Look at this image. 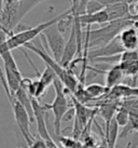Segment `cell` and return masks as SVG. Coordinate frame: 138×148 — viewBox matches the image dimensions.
I'll use <instances>...</instances> for the list:
<instances>
[{
    "label": "cell",
    "mask_w": 138,
    "mask_h": 148,
    "mask_svg": "<svg viewBox=\"0 0 138 148\" xmlns=\"http://www.w3.org/2000/svg\"><path fill=\"white\" fill-rule=\"evenodd\" d=\"M136 21H138L137 16L134 15L133 17L128 18H122L110 22L108 24L100 26L98 29H91V26H86L84 49H87L89 51L93 48L98 49L105 47L118 37L125 28L133 26Z\"/></svg>",
    "instance_id": "6da1fadb"
},
{
    "label": "cell",
    "mask_w": 138,
    "mask_h": 148,
    "mask_svg": "<svg viewBox=\"0 0 138 148\" xmlns=\"http://www.w3.org/2000/svg\"><path fill=\"white\" fill-rule=\"evenodd\" d=\"M26 49L30 50L31 52L38 55L39 58L45 63V65L50 67L51 69L56 74L57 78L61 81V83L64 84L66 89L73 94L76 90H77L78 86H79V78H77L74 74L72 73V70L65 68L61 65V63H58L57 61L54 60V58L51 56V54H49V52L44 49V48H41V47H37V45H33L31 42L27 43L25 45Z\"/></svg>",
    "instance_id": "7a4b0ae2"
},
{
    "label": "cell",
    "mask_w": 138,
    "mask_h": 148,
    "mask_svg": "<svg viewBox=\"0 0 138 148\" xmlns=\"http://www.w3.org/2000/svg\"><path fill=\"white\" fill-rule=\"evenodd\" d=\"M53 86H54V90H55V99L53 101V103H42V105L48 111L51 110L53 112V116H54V132H55V135L59 136L61 132V121L66 116V114L72 107H70L68 97H67V94L70 92L64 86L61 80L56 79L53 83Z\"/></svg>",
    "instance_id": "3957f363"
},
{
    "label": "cell",
    "mask_w": 138,
    "mask_h": 148,
    "mask_svg": "<svg viewBox=\"0 0 138 148\" xmlns=\"http://www.w3.org/2000/svg\"><path fill=\"white\" fill-rule=\"evenodd\" d=\"M69 13V9L67 11H65L64 13H61V15L54 17L52 20L46 22H43L41 24L37 25L35 27H27L24 30H20V32H17L14 35H12L11 37L9 38L8 40V47L9 49L14 50L17 49V48H22V47H25L27 43H30L33 39L38 36H40L41 34H43L45 29H48L49 27L53 26V25L57 24L58 22L61 21L63 17H65L67 14Z\"/></svg>",
    "instance_id": "277c9868"
},
{
    "label": "cell",
    "mask_w": 138,
    "mask_h": 148,
    "mask_svg": "<svg viewBox=\"0 0 138 148\" xmlns=\"http://www.w3.org/2000/svg\"><path fill=\"white\" fill-rule=\"evenodd\" d=\"M40 37L45 42V45H48L54 60L58 63H61L66 42L64 37H63V33L58 29L57 25L55 24L49 27L48 29H45L43 34L40 35Z\"/></svg>",
    "instance_id": "5b68a950"
},
{
    "label": "cell",
    "mask_w": 138,
    "mask_h": 148,
    "mask_svg": "<svg viewBox=\"0 0 138 148\" xmlns=\"http://www.w3.org/2000/svg\"><path fill=\"white\" fill-rule=\"evenodd\" d=\"M31 103H33V112H35V122L37 124V130H38V135L40 136L42 140L45 142L48 148H59L57 144L54 142L49 133V130L46 127L45 123V115H46V109H45L42 103L39 102V99H33L31 97Z\"/></svg>",
    "instance_id": "8992f818"
},
{
    "label": "cell",
    "mask_w": 138,
    "mask_h": 148,
    "mask_svg": "<svg viewBox=\"0 0 138 148\" xmlns=\"http://www.w3.org/2000/svg\"><path fill=\"white\" fill-rule=\"evenodd\" d=\"M125 50L123 48L120 38L119 36L112 41L108 43L105 47L98 48V49L89 50L87 53V61H95L96 58H109V56H113V55H118V54L123 53Z\"/></svg>",
    "instance_id": "52a82bcc"
},
{
    "label": "cell",
    "mask_w": 138,
    "mask_h": 148,
    "mask_svg": "<svg viewBox=\"0 0 138 148\" xmlns=\"http://www.w3.org/2000/svg\"><path fill=\"white\" fill-rule=\"evenodd\" d=\"M76 54H79V43H78L76 26L72 24L70 36H69L68 41L66 42L63 58L61 60V65L63 67H65V68H69L70 64L73 62V58L76 56Z\"/></svg>",
    "instance_id": "ba28073f"
},
{
    "label": "cell",
    "mask_w": 138,
    "mask_h": 148,
    "mask_svg": "<svg viewBox=\"0 0 138 148\" xmlns=\"http://www.w3.org/2000/svg\"><path fill=\"white\" fill-rule=\"evenodd\" d=\"M73 18L79 22L82 27L83 26H91L93 24H98L102 26V25L110 23L109 15H108L105 8L95 13H84L82 15L73 16Z\"/></svg>",
    "instance_id": "9c48e42d"
},
{
    "label": "cell",
    "mask_w": 138,
    "mask_h": 148,
    "mask_svg": "<svg viewBox=\"0 0 138 148\" xmlns=\"http://www.w3.org/2000/svg\"><path fill=\"white\" fill-rule=\"evenodd\" d=\"M119 38L125 51L138 50V30L134 25L124 29L119 35Z\"/></svg>",
    "instance_id": "30bf717a"
},
{
    "label": "cell",
    "mask_w": 138,
    "mask_h": 148,
    "mask_svg": "<svg viewBox=\"0 0 138 148\" xmlns=\"http://www.w3.org/2000/svg\"><path fill=\"white\" fill-rule=\"evenodd\" d=\"M106 11L109 15L110 22L117 21V20H122V18H128L133 17L130 10V3H117L107 5L105 7Z\"/></svg>",
    "instance_id": "8fae6325"
},
{
    "label": "cell",
    "mask_w": 138,
    "mask_h": 148,
    "mask_svg": "<svg viewBox=\"0 0 138 148\" xmlns=\"http://www.w3.org/2000/svg\"><path fill=\"white\" fill-rule=\"evenodd\" d=\"M138 97V88L130 86H119L112 88L111 90L106 94L107 99H117L120 97Z\"/></svg>",
    "instance_id": "7c38bea8"
},
{
    "label": "cell",
    "mask_w": 138,
    "mask_h": 148,
    "mask_svg": "<svg viewBox=\"0 0 138 148\" xmlns=\"http://www.w3.org/2000/svg\"><path fill=\"white\" fill-rule=\"evenodd\" d=\"M105 75H106V86L109 90H111L112 88L119 86V84H121L123 78L125 77L124 74H123V71H122L121 67L119 66V64L118 65L112 66L109 70L105 71Z\"/></svg>",
    "instance_id": "4fadbf2b"
},
{
    "label": "cell",
    "mask_w": 138,
    "mask_h": 148,
    "mask_svg": "<svg viewBox=\"0 0 138 148\" xmlns=\"http://www.w3.org/2000/svg\"><path fill=\"white\" fill-rule=\"evenodd\" d=\"M119 105L117 103H102L98 107V115H100L105 120V129L109 127L114 116L119 110Z\"/></svg>",
    "instance_id": "5bb4252c"
},
{
    "label": "cell",
    "mask_w": 138,
    "mask_h": 148,
    "mask_svg": "<svg viewBox=\"0 0 138 148\" xmlns=\"http://www.w3.org/2000/svg\"><path fill=\"white\" fill-rule=\"evenodd\" d=\"M119 134V124L117 123L115 119H112L110 122L109 127L105 129V133H104V137L106 140V143L108 145V148H115V143H117V138H118Z\"/></svg>",
    "instance_id": "9a60e30c"
},
{
    "label": "cell",
    "mask_w": 138,
    "mask_h": 148,
    "mask_svg": "<svg viewBox=\"0 0 138 148\" xmlns=\"http://www.w3.org/2000/svg\"><path fill=\"white\" fill-rule=\"evenodd\" d=\"M122 71L125 77L135 79L137 81L138 79V61H128V62H122L119 64Z\"/></svg>",
    "instance_id": "2e32d148"
},
{
    "label": "cell",
    "mask_w": 138,
    "mask_h": 148,
    "mask_svg": "<svg viewBox=\"0 0 138 148\" xmlns=\"http://www.w3.org/2000/svg\"><path fill=\"white\" fill-rule=\"evenodd\" d=\"M85 90L89 96L92 99V101L95 99H99L102 96H105L110 91L106 86H102L99 83H91L87 86H85Z\"/></svg>",
    "instance_id": "e0dca14e"
},
{
    "label": "cell",
    "mask_w": 138,
    "mask_h": 148,
    "mask_svg": "<svg viewBox=\"0 0 138 148\" xmlns=\"http://www.w3.org/2000/svg\"><path fill=\"white\" fill-rule=\"evenodd\" d=\"M137 131L138 132V109H132L130 110V120L128 123L123 127V131L120 134V137H124L130 132Z\"/></svg>",
    "instance_id": "ac0fdd59"
},
{
    "label": "cell",
    "mask_w": 138,
    "mask_h": 148,
    "mask_svg": "<svg viewBox=\"0 0 138 148\" xmlns=\"http://www.w3.org/2000/svg\"><path fill=\"white\" fill-rule=\"evenodd\" d=\"M114 119L117 121V123L119 124V127H125L126 124L128 123L130 120V111L126 110L125 108L120 106L119 110L117 111V114L114 116Z\"/></svg>",
    "instance_id": "d6986e66"
},
{
    "label": "cell",
    "mask_w": 138,
    "mask_h": 148,
    "mask_svg": "<svg viewBox=\"0 0 138 148\" xmlns=\"http://www.w3.org/2000/svg\"><path fill=\"white\" fill-rule=\"evenodd\" d=\"M58 137V140L61 144V146L64 148H77L79 142L77 140H74L72 136L71 137H68V136H57Z\"/></svg>",
    "instance_id": "ffe728a7"
},
{
    "label": "cell",
    "mask_w": 138,
    "mask_h": 148,
    "mask_svg": "<svg viewBox=\"0 0 138 148\" xmlns=\"http://www.w3.org/2000/svg\"><path fill=\"white\" fill-rule=\"evenodd\" d=\"M105 8V7H102L100 3H98L97 1H95V0H91L87 5H86V12L85 13H95L97 12V11H100L102 9Z\"/></svg>",
    "instance_id": "44dd1931"
},
{
    "label": "cell",
    "mask_w": 138,
    "mask_h": 148,
    "mask_svg": "<svg viewBox=\"0 0 138 148\" xmlns=\"http://www.w3.org/2000/svg\"><path fill=\"white\" fill-rule=\"evenodd\" d=\"M98 3H100L102 7H107V5H111V4L117 3H133L136 0H95Z\"/></svg>",
    "instance_id": "7402d4cb"
},
{
    "label": "cell",
    "mask_w": 138,
    "mask_h": 148,
    "mask_svg": "<svg viewBox=\"0 0 138 148\" xmlns=\"http://www.w3.org/2000/svg\"><path fill=\"white\" fill-rule=\"evenodd\" d=\"M28 148H48V147H46V144H45L44 140L38 135L37 137L33 138L31 144L28 145Z\"/></svg>",
    "instance_id": "603a6c76"
},
{
    "label": "cell",
    "mask_w": 138,
    "mask_h": 148,
    "mask_svg": "<svg viewBox=\"0 0 138 148\" xmlns=\"http://www.w3.org/2000/svg\"><path fill=\"white\" fill-rule=\"evenodd\" d=\"M80 1L81 0H71V5H70V11L73 16H78V9L80 5Z\"/></svg>",
    "instance_id": "cb8c5ba5"
},
{
    "label": "cell",
    "mask_w": 138,
    "mask_h": 148,
    "mask_svg": "<svg viewBox=\"0 0 138 148\" xmlns=\"http://www.w3.org/2000/svg\"><path fill=\"white\" fill-rule=\"evenodd\" d=\"M91 0H81L80 1V5L78 9V15H82L86 12V5L89 3Z\"/></svg>",
    "instance_id": "d4e9b609"
},
{
    "label": "cell",
    "mask_w": 138,
    "mask_h": 148,
    "mask_svg": "<svg viewBox=\"0 0 138 148\" xmlns=\"http://www.w3.org/2000/svg\"><path fill=\"white\" fill-rule=\"evenodd\" d=\"M126 148H130V143H128V144H127V146H126Z\"/></svg>",
    "instance_id": "484cf974"
},
{
    "label": "cell",
    "mask_w": 138,
    "mask_h": 148,
    "mask_svg": "<svg viewBox=\"0 0 138 148\" xmlns=\"http://www.w3.org/2000/svg\"><path fill=\"white\" fill-rule=\"evenodd\" d=\"M16 1H23V0H16Z\"/></svg>",
    "instance_id": "4316f807"
}]
</instances>
